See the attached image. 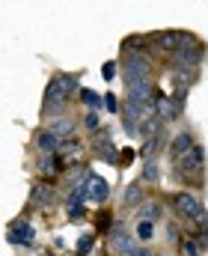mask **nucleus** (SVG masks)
Here are the masks:
<instances>
[{
    "label": "nucleus",
    "instance_id": "obj_13",
    "mask_svg": "<svg viewBox=\"0 0 208 256\" xmlns=\"http://www.w3.org/2000/svg\"><path fill=\"white\" fill-rule=\"evenodd\" d=\"M194 149V137L188 134V131H182V134H176L173 137V146H170V152H173V158H182L185 152H191Z\"/></svg>",
    "mask_w": 208,
    "mask_h": 256
},
{
    "label": "nucleus",
    "instance_id": "obj_12",
    "mask_svg": "<svg viewBox=\"0 0 208 256\" xmlns=\"http://www.w3.org/2000/svg\"><path fill=\"white\" fill-rule=\"evenodd\" d=\"M110 248H113L116 254H131V250H134V242L128 238V232H125L122 226H113V230H110Z\"/></svg>",
    "mask_w": 208,
    "mask_h": 256
},
{
    "label": "nucleus",
    "instance_id": "obj_24",
    "mask_svg": "<svg viewBox=\"0 0 208 256\" xmlns=\"http://www.w3.org/2000/svg\"><path fill=\"white\" fill-rule=\"evenodd\" d=\"M92 248H95V238H92V236H83V238L77 242V254H89Z\"/></svg>",
    "mask_w": 208,
    "mask_h": 256
},
{
    "label": "nucleus",
    "instance_id": "obj_19",
    "mask_svg": "<svg viewBox=\"0 0 208 256\" xmlns=\"http://www.w3.org/2000/svg\"><path fill=\"white\" fill-rule=\"evenodd\" d=\"M125 206H143V185L134 182L128 191H125Z\"/></svg>",
    "mask_w": 208,
    "mask_h": 256
},
{
    "label": "nucleus",
    "instance_id": "obj_2",
    "mask_svg": "<svg viewBox=\"0 0 208 256\" xmlns=\"http://www.w3.org/2000/svg\"><path fill=\"white\" fill-rule=\"evenodd\" d=\"M122 78H125V84H128V86L152 80V60H149V54L134 51V48H125V60H122Z\"/></svg>",
    "mask_w": 208,
    "mask_h": 256
},
{
    "label": "nucleus",
    "instance_id": "obj_26",
    "mask_svg": "<svg viewBox=\"0 0 208 256\" xmlns=\"http://www.w3.org/2000/svg\"><path fill=\"white\" fill-rule=\"evenodd\" d=\"M101 74H104V80H113V74H116V63L107 60V63L101 66Z\"/></svg>",
    "mask_w": 208,
    "mask_h": 256
},
{
    "label": "nucleus",
    "instance_id": "obj_20",
    "mask_svg": "<svg viewBox=\"0 0 208 256\" xmlns=\"http://www.w3.org/2000/svg\"><path fill=\"white\" fill-rule=\"evenodd\" d=\"M161 218V206L158 202H149V206H140V220H158Z\"/></svg>",
    "mask_w": 208,
    "mask_h": 256
},
{
    "label": "nucleus",
    "instance_id": "obj_18",
    "mask_svg": "<svg viewBox=\"0 0 208 256\" xmlns=\"http://www.w3.org/2000/svg\"><path fill=\"white\" fill-rule=\"evenodd\" d=\"M158 179H161L158 161H155V158H146V161H143V182H158Z\"/></svg>",
    "mask_w": 208,
    "mask_h": 256
},
{
    "label": "nucleus",
    "instance_id": "obj_14",
    "mask_svg": "<svg viewBox=\"0 0 208 256\" xmlns=\"http://www.w3.org/2000/svg\"><path fill=\"white\" fill-rule=\"evenodd\" d=\"M51 200H54V185H51V182L36 185V188H33V194H30V202H33V206H39V208H42V206H48Z\"/></svg>",
    "mask_w": 208,
    "mask_h": 256
},
{
    "label": "nucleus",
    "instance_id": "obj_11",
    "mask_svg": "<svg viewBox=\"0 0 208 256\" xmlns=\"http://www.w3.org/2000/svg\"><path fill=\"white\" fill-rule=\"evenodd\" d=\"M83 155H86V149H83V143H80V140H63V146H60V158L66 161V167L77 164Z\"/></svg>",
    "mask_w": 208,
    "mask_h": 256
},
{
    "label": "nucleus",
    "instance_id": "obj_15",
    "mask_svg": "<svg viewBox=\"0 0 208 256\" xmlns=\"http://www.w3.org/2000/svg\"><path fill=\"white\" fill-rule=\"evenodd\" d=\"M77 98H80L89 110H98V108L104 104V96H101V92H95V90H89V86H83V90L77 92Z\"/></svg>",
    "mask_w": 208,
    "mask_h": 256
},
{
    "label": "nucleus",
    "instance_id": "obj_28",
    "mask_svg": "<svg viewBox=\"0 0 208 256\" xmlns=\"http://www.w3.org/2000/svg\"><path fill=\"white\" fill-rule=\"evenodd\" d=\"M128 256H155V254H152V250H146V248H134Z\"/></svg>",
    "mask_w": 208,
    "mask_h": 256
},
{
    "label": "nucleus",
    "instance_id": "obj_4",
    "mask_svg": "<svg viewBox=\"0 0 208 256\" xmlns=\"http://www.w3.org/2000/svg\"><path fill=\"white\" fill-rule=\"evenodd\" d=\"M173 208H176V214H182L185 220H194V224H203L206 220V208H203V202L194 196L191 191H179L173 194Z\"/></svg>",
    "mask_w": 208,
    "mask_h": 256
},
{
    "label": "nucleus",
    "instance_id": "obj_7",
    "mask_svg": "<svg viewBox=\"0 0 208 256\" xmlns=\"http://www.w3.org/2000/svg\"><path fill=\"white\" fill-rule=\"evenodd\" d=\"M6 238H9L12 244H33V242H36V230H33V224H30L27 218H15V220L9 224Z\"/></svg>",
    "mask_w": 208,
    "mask_h": 256
},
{
    "label": "nucleus",
    "instance_id": "obj_23",
    "mask_svg": "<svg viewBox=\"0 0 208 256\" xmlns=\"http://www.w3.org/2000/svg\"><path fill=\"white\" fill-rule=\"evenodd\" d=\"M104 108H107L110 114H116V110H122V102H119L116 96H110V92H107V96H104Z\"/></svg>",
    "mask_w": 208,
    "mask_h": 256
},
{
    "label": "nucleus",
    "instance_id": "obj_17",
    "mask_svg": "<svg viewBox=\"0 0 208 256\" xmlns=\"http://www.w3.org/2000/svg\"><path fill=\"white\" fill-rule=\"evenodd\" d=\"M51 131H54V134H57L60 140H69L71 131H74V122H71L69 116H60V120H57V122L51 126Z\"/></svg>",
    "mask_w": 208,
    "mask_h": 256
},
{
    "label": "nucleus",
    "instance_id": "obj_6",
    "mask_svg": "<svg viewBox=\"0 0 208 256\" xmlns=\"http://www.w3.org/2000/svg\"><path fill=\"white\" fill-rule=\"evenodd\" d=\"M170 57H173V63H176V66H200V60L206 57V48H203L200 42L188 39V42H185L179 51H173Z\"/></svg>",
    "mask_w": 208,
    "mask_h": 256
},
{
    "label": "nucleus",
    "instance_id": "obj_10",
    "mask_svg": "<svg viewBox=\"0 0 208 256\" xmlns=\"http://www.w3.org/2000/svg\"><path fill=\"white\" fill-rule=\"evenodd\" d=\"M60 146H63V140H60L51 128H45V131L36 137V149H39L42 155H57V152H60Z\"/></svg>",
    "mask_w": 208,
    "mask_h": 256
},
{
    "label": "nucleus",
    "instance_id": "obj_3",
    "mask_svg": "<svg viewBox=\"0 0 208 256\" xmlns=\"http://www.w3.org/2000/svg\"><path fill=\"white\" fill-rule=\"evenodd\" d=\"M176 173L182 176V179H200L203 173H206V149L200 146V143H194V149L191 152H185L182 158H176Z\"/></svg>",
    "mask_w": 208,
    "mask_h": 256
},
{
    "label": "nucleus",
    "instance_id": "obj_8",
    "mask_svg": "<svg viewBox=\"0 0 208 256\" xmlns=\"http://www.w3.org/2000/svg\"><path fill=\"white\" fill-rule=\"evenodd\" d=\"M161 51H167V54H173V51H179L188 39H194L191 33H179V30H170V33H155V36H149Z\"/></svg>",
    "mask_w": 208,
    "mask_h": 256
},
{
    "label": "nucleus",
    "instance_id": "obj_5",
    "mask_svg": "<svg viewBox=\"0 0 208 256\" xmlns=\"http://www.w3.org/2000/svg\"><path fill=\"white\" fill-rule=\"evenodd\" d=\"M185 98H188V90H176L173 96H158L155 102V110L164 122H176L185 110Z\"/></svg>",
    "mask_w": 208,
    "mask_h": 256
},
{
    "label": "nucleus",
    "instance_id": "obj_22",
    "mask_svg": "<svg viewBox=\"0 0 208 256\" xmlns=\"http://www.w3.org/2000/svg\"><path fill=\"white\" fill-rule=\"evenodd\" d=\"M83 126L89 128V131H98V126H101V116H98V110H86V116H83Z\"/></svg>",
    "mask_w": 208,
    "mask_h": 256
},
{
    "label": "nucleus",
    "instance_id": "obj_1",
    "mask_svg": "<svg viewBox=\"0 0 208 256\" xmlns=\"http://www.w3.org/2000/svg\"><path fill=\"white\" fill-rule=\"evenodd\" d=\"M71 92H80L77 90V74H57V78H51V84L45 86V114H63V108H66Z\"/></svg>",
    "mask_w": 208,
    "mask_h": 256
},
{
    "label": "nucleus",
    "instance_id": "obj_9",
    "mask_svg": "<svg viewBox=\"0 0 208 256\" xmlns=\"http://www.w3.org/2000/svg\"><path fill=\"white\" fill-rule=\"evenodd\" d=\"M86 191H89V200L92 202H104L110 196V185L98 173H86Z\"/></svg>",
    "mask_w": 208,
    "mask_h": 256
},
{
    "label": "nucleus",
    "instance_id": "obj_29",
    "mask_svg": "<svg viewBox=\"0 0 208 256\" xmlns=\"http://www.w3.org/2000/svg\"><path fill=\"white\" fill-rule=\"evenodd\" d=\"M131 158H134V152H131V149H125V152H122V164H128Z\"/></svg>",
    "mask_w": 208,
    "mask_h": 256
},
{
    "label": "nucleus",
    "instance_id": "obj_27",
    "mask_svg": "<svg viewBox=\"0 0 208 256\" xmlns=\"http://www.w3.org/2000/svg\"><path fill=\"white\" fill-rule=\"evenodd\" d=\"M182 250H185V256H197V244L194 242H182Z\"/></svg>",
    "mask_w": 208,
    "mask_h": 256
},
{
    "label": "nucleus",
    "instance_id": "obj_16",
    "mask_svg": "<svg viewBox=\"0 0 208 256\" xmlns=\"http://www.w3.org/2000/svg\"><path fill=\"white\" fill-rule=\"evenodd\" d=\"M164 143H167V137H164V134H155V137H149V140L143 143V149H140V158H152V155H155V152H158Z\"/></svg>",
    "mask_w": 208,
    "mask_h": 256
},
{
    "label": "nucleus",
    "instance_id": "obj_21",
    "mask_svg": "<svg viewBox=\"0 0 208 256\" xmlns=\"http://www.w3.org/2000/svg\"><path fill=\"white\" fill-rule=\"evenodd\" d=\"M152 232H155L152 220H140V224H137V238H140V242H149V238H152Z\"/></svg>",
    "mask_w": 208,
    "mask_h": 256
},
{
    "label": "nucleus",
    "instance_id": "obj_25",
    "mask_svg": "<svg viewBox=\"0 0 208 256\" xmlns=\"http://www.w3.org/2000/svg\"><path fill=\"white\" fill-rule=\"evenodd\" d=\"M69 218L71 220H80L83 218V202H69Z\"/></svg>",
    "mask_w": 208,
    "mask_h": 256
}]
</instances>
